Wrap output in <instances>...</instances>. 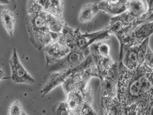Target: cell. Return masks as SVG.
<instances>
[{
	"label": "cell",
	"mask_w": 153,
	"mask_h": 115,
	"mask_svg": "<svg viewBox=\"0 0 153 115\" xmlns=\"http://www.w3.org/2000/svg\"><path fill=\"white\" fill-rule=\"evenodd\" d=\"M153 72L145 63L129 70L120 62L117 98L123 115H152Z\"/></svg>",
	"instance_id": "cell-1"
},
{
	"label": "cell",
	"mask_w": 153,
	"mask_h": 115,
	"mask_svg": "<svg viewBox=\"0 0 153 115\" xmlns=\"http://www.w3.org/2000/svg\"><path fill=\"white\" fill-rule=\"evenodd\" d=\"M90 54L89 48L71 50L64 57L46 66L47 71L48 73H52L75 69L81 65Z\"/></svg>",
	"instance_id": "cell-2"
},
{
	"label": "cell",
	"mask_w": 153,
	"mask_h": 115,
	"mask_svg": "<svg viewBox=\"0 0 153 115\" xmlns=\"http://www.w3.org/2000/svg\"><path fill=\"white\" fill-rule=\"evenodd\" d=\"M110 38L111 35L105 28L90 34H82L79 29L75 37L72 50L87 49L93 43L102 40H107Z\"/></svg>",
	"instance_id": "cell-3"
},
{
	"label": "cell",
	"mask_w": 153,
	"mask_h": 115,
	"mask_svg": "<svg viewBox=\"0 0 153 115\" xmlns=\"http://www.w3.org/2000/svg\"><path fill=\"white\" fill-rule=\"evenodd\" d=\"M11 69V79L16 84H33L36 81L22 65L16 49L14 48L9 60Z\"/></svg>",
	"instance_id": "cell-4"
},
{
	"label": "cell",
	"mask_w": 153,
	"mask_h": 115,
	"mask_svg": "<svg viewBox=\"0 0 153 115\" xmlns=\"http://www.w3.org/2000/svg\"><path fill=\"white\" fill-rule=\"evenodd\" d=\"M43 50L45 52L46 66H47L66 56L71 52V49L68 45L57 39L49 44Z\"/></svg>",
	"instance_id": "cell-5"
},
{
	"label": "cell",
	"mask_w": 153,
	"mask_h": 115,
	"mask_svg": "<svg viewBox=\"0 0 153 115\" xmlns=\"http://www.w3.org/2000/svg\"><path fill=\"white\" fill-rule=\"evenodd\" d=\"M79 66L75 69L65 71L49 73L48 77L46 79L44 85L40 91L42 97L49 93L57 86L62 85L65 79L68 78L72 73L76 70Z\"/></svg>",
	"instance_id": "cell-6"
},
{
	"label": "cell",
	"mask_w": 153,
	"mask_h": 115,
	"mask_svg": "<svg viewBox=\"0 0 153 115\" xmlns=\"http://www.w3.org/2000/svg\"><path fill=\"white\" fill-rule=\"evenodd\" d=\"M47 13L42 10L37 14L27 15L26 25L29 36L49 31L47 22Z\"/></svg>",
	"instance_id": "cell-7"
},
{
	"label": "cell",
	"mask_w": 153,
	"mask_h": 115,
	"mask_svg": "<svg viewBox=\"0 0 153 115\" xmlns=\"http://www.w3.org/2000/svg\"><path fill=\"white\" fill-rule=\"evenodd\" d=\"M85 101L92 102L81 91H77L66 94V100L64 102L71 115H79Z\"/></svg>",
	"instance_id": "cell-8"
},
{
	"label": "cell",
	"mask_w": 153,
	"mask_h": 115,
	"mask_svg": "<svg viewBox=\"0 0 153 115\" xmlns=\"http://www.w3.org/2000/svg\"><path fill=\"white\" fill-rule=\"evenodd\" d=\"M127 2L125 0H104L100 1L97 5L100 10L115 17L127 10Z\"/></svg>",
	"instance_id": "cell-9"
},
{
	"label": "cell",
	"mask_w": 153,
	"mask_h": 115,
	"mask_svg": "<svg viewBox=\"0 0 153 115\" xmlns=\"http://www.w3.org/2000/svg\"><path fill=\"white\" fill-rule=\"evenodd\" d=\"M100 112L102 115H123V110L117 97L101 96Z\"/></svg>",
	"instance_id": "cell-10"
},
{
	"label": "cell",
	"mask_w": 153,
	"mask_h": 115,
	"mask_svg": "<svg viewBox=\"0 0 153 115\" xmlns=\"http://www.w3.org/2000/svg\"><path fill=\"white\" fill-rule=\"evenodd\" d=\"M105 41L97 42L90 46V55L94 62L111 57L110 55V43Z\"/></svg>",
	"instance_id": "cell-11"
},
{
	"label": "cell",
	"mask_w": 153,
	"mask_h": 115,
	"mask_svg": "<svg viewBox=\"0 0 153 115\" xmlns=\"http://www.w3.org/2000/svg\"><path fill=\"white\" fill-rule=\"evenodd\" d=\"M37 3L40 5L42 10L60 18L63 17L64 1L60 0H39Z\"/></svg>",
	"instance_id": "cell-12"
},
{
	"label": "cell",
	"mask_w": 153,
	"mask_h": 115,
	"mask_svg": "<svg viewBox=\"0 0 153 115\" xmlns=\"http://www.w3.org/2000/svg\"><path fill=\"white\" fill-rule=\"evenodd\" d=\"M137 49L138 46H136L126 49L123 52L120 62L129 70H135L138 67Z\"/></svg>",
	"instance_id": "cell-13"
},
{
	"label": "cell",
	"mask_w": 153,
	"mask_h": 115,
	"mask_svg": "<svg viewBox=\"0 0 153 115\" xmlns=\"http://www.w3.org/2000/svg\"><path fill=\"white\" fill-rule=\"evenodd\" d=\"M153 20L145 22L138 25L134 29L136 38L135 46H138L147 38H150V36L153 34Z\"/></svg>",
	"instance_id": "cell-14"
},
{
	"label": "cell",
	"mask_w": 153,
	"mask_h": 115,
	"mask_svg": "<svg viewBox=\"0 0 153 115\" xmlns=\"http://www.w3.org/2000/svg\"><path fill=\"white\" fill-rule=\"evenodd\" d=\"M99 11L97 3H90L84 5L79 14V22L81 23H88L91 22Z\"/></svg>",
	"instance_id": "cell-15"
},
{
	"label": "cell",
	"mask_w": 153,
	"mask_h": 115,
	"mask_svg": "<svg viewBox=\"0 0 153 115\" xmlns=\"http://www.w3.org/2000/svg\"><path fill=\"white\" fill-rule=\"evenodd\" d=\"M148 9L147 1L130 0L127 2V11L138 19L146 13Z\"/></svg>",
	"instance_id": "cell-16"
},
{
	"label": "cell",
	"mask_w": 153,
	"mask_h": 115,
	"mask_svg": "<svg viewBox=\"0 0 153 115\" xmlns=\"http://www.w3.org/2000/svg\"><path fill=\"white\" fill-rule=\"evenodd\" d=\"M0 17L2 24L8 35L13 36L16 24V19L13 12L9 10H1Z\"/></svg>",
	"instance_id": "cell-17"
},
{
	"label": "cell",
	"mask_w": 153,
	"mask_h": 115,
	"mask_svg": "<svg viewBox=\"0 0 153 115\" xmlns=\"http://www.w3.org/2000/svg\"><path fill=\"white\" fill-rule=\"evenodd\" d=\"M47 22L49 31L56 35L62 33L66 24L64 18H60L48 13L47 14Z\"/></svg>",
	"instance_id": "cell-18"
},
{
	"label": "cell",
	"mask_w": 153,
	"mask_h": 115,
	"mask_svg": "<svg viewBox=\"0 0 153 115\" xmlns=\"http://www.w3.org/2000/svg\"><path fill=\"white\" fill-rule=\"evenodd\" d=\"M117 84L118 82L116 81L109 79H103L101 81V96L112 98L117 97Z\"/></svg>",
	"instance_id": "cell-19"
},
{
	"label": "cell",
	"mask_w": 153,
	"mask_h": 115,
	"mask_svg": "<svg viewBox=\"0 0 153 115\" xmlns=\"http://www.w3.org/2000/svg\"><path fill=\"white\" fill-rule=\"evenodd\" d=\"M117 16L126 26L134 24H140L142 23L145 22L142 21H140L139 19L134 16L127 10L122 14H120Z\"/></svg>",
	"instance_id": "cell-20"
},
{
	"label": "cell",
	"mask_w": 153,
	"mask_h": 115,
	"mask_svg": "<svg viewBox=\"0 0 153 115\" xmlns=\"http://www.w3.org/2000/svg\"><path fill=\"white\" fill-rule=\"evenodd\" d=\"M119 64L120 62H114L111 67L105 72L103 79H109L118 82L119 75Z\"/></svg>",
	"instance_id": "cell-21"
},
{
	"label": "cell",
	"mask_w": 153,
	"mask_h": 115,
	"mask_svg": "<svg viewBox=\"0 0 153 115\" xmlns=\"http://www.w3.org/2000/svg\"><path fill=\"white\" fill-rule=\"evenodd\" d=\"M149 46V38L146 39L143 42L138 46L137 55L138 60V67L143 64L147 47Z\"/></svg>",
	"instance_id": "cell-22"
},
{
	"label": "cell",
	"mask_w": 153,
	"mask_h": 115,
	"mask_svg": "<svg viewBox=\"0 0 153 115\" xmlns=\"http://www.w3.org/2000/svg\"><path fill=\"white\" fill-rule=\"evenodd\" d=\"M42 10L37 1H29L27 3V15L37 14Z\"/></svg>",
	"instance_id": "cell-23"
},
{
	"label": "cell",
	"mask_w": 153,
	"mask_h": 115,
	"mask_svg": "<svg viewBox=\"0 0 153 115\" xmlns=\"http://www.w3.org/2000/svg\"><path fill=\"white\" fill-rule=\"evenodd\" d=\"M24 112L21 103L15 101L9 108L7 115H22Z\"/></svg>",
	"instance_id": "cell-24"
},
{
	"label": "cell",
	"mask_w": 153,
	"mask_h": 115,
	"mask_svg": "<svg viewBox=\"0 0 153 115\" xmlns=\"http://www.w3.org/2000/svg\"><path fill=\"white\" fill-rule=\"evenodd\" d=\"M79 115H98L94 109L92 105V102L88 101H85L82 108L80 110Z\"/></svg>",
	"instance_id": "cell-25"
},
{
	"label": "cell",
	"mask_w": 153,
	"mask_h": 115,
	"mask_svg": "<svg viewBox=\"0 0 153 115\" xmlns=\"http://www.w3.org/2000/svg\"><path fill=\"white\" fill-rule=\"evenodd\" d=\"M17 7L15 1L0 0V11L2 10H9L13 12Z\"/></svg>",
	"instance_id": "cell-26"
},
{
	"label": "cell",
	"mask_w": 153,
	"mask_h": 115,
	"mask_svg": "<svg viewBox=\"0 0 153 115\" xmlns=\"http://www.w3.org/2000/svg\"><path fill=\"white\" fill-rule=\"evenodd\" d=\"M55 115H71L64 102L57 104L55 111Z\"/></svg>",
	"instance_id": "cell-27"
},
{
	"label": "cell",
	"mask_w": 153,
	"mask_h": 115,
	"mask_svg": "<svg viewBox=\"0 0 153 115\" xmlns=\"http://www.w3.org/2000/svg\"><path fill=\"white\" fill-rule=\"evenodd\" d=\"M149 67L153 69V51L151 50L150 46H149L147 48L146 55L145 58L144 63Z\"/></svg>",
	"instance_id": "cell-28"
},
{
	"label": "cell",
	"mask_w": 153,
	"mask_h": 115,
	"mask_svg": "<svg viewBox=\"0 0 153 115\" xmlns=\"http://www.w3.org/2000/svg\"><path fill=\"white\" fill-rule=\"evenodd\" d=\"M4 77H5V72L2 70V69L1 67H0V81L1 79H4Z\"/></svg>",
	"instance_id": "cell-29"
},
{
	"label": "cell",
	"mask_w": 153,
	"mask_h": 115,
	"mask_svg": "<svg viewBox=\"0 0 153 115\" xmlns=\"http://www.w3.org/2000/svg\"><path fill=\"white\" fill-rule=\"evenodd\" d=\"M22 115H27V114H25V112H23V114H22Z\"/></svg>",
	"instance_id": "cell-30"
}]
</instances>
